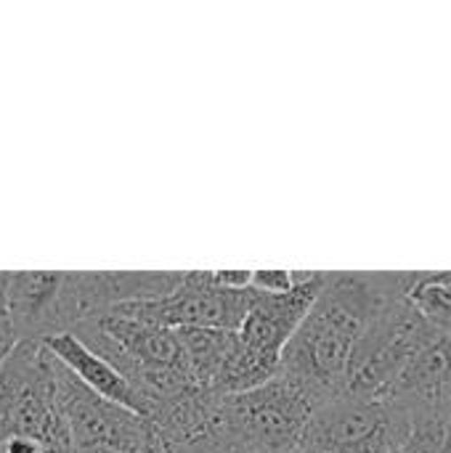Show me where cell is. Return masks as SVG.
Returning <instances> with one entry per match:
<instances>
[{
    "label": "cell",
    "instance_id": "cell-17",
    "mask_svg": "<svg viewBox=\"0 0 451 453\" xmlns=\"http://www.w3.org/2000/svg\"><path fill=\"white\" fill-rule=\"evenodd\" d=\"M447 438H449V451H451V414H449V419H447Z\"/></svg>",
    "mask_w": 451,
    "mask_h": 453
},
{
    "label": "cell",
    "instance_id": "cell-2",
    "mask_svg": "<svg viewBox=\"0 0 451 453\" xmlns=\"http://www.w3.org/2000/svg\"><path fill=\"white\" fill-rule=\"evenodd\" d=\"M319 406L308 388L279 374L250 393L223 398L221 427L253 453H295Z\"/></svg>",
    "mask_w": 451,
    "mask_h": 453
},
{
    "label": "cell",
    "instance_id": "cell-4",
    "mask_svg": "<svg viewBox=\"0 0 451 453\" xmlns=\"http://www.w3.org/2000/svg\"><path fill=\"white\" fill-rule=\"evenodd\" d=\"M415 417L391 401L338 395L322 403L300 449L311 453H401Z\"/></svg>",
    "mask_w": 451,
    "mask_h": 453
},
{
    "label": "cell",
    "instance_id": "cell-18",
    "mask_svg": "<svg viewBox=\"0 0 451 453\" xmlns=\"http://www.w3.org/2000/svg\"><path fill=\"white\" fill-rule=\"evenodd\" d=\"M0 401H3V380H0Z\"/></svg>",
    "mask_w": 451,
    "mask_h": 453
},
{
    "label": "cell",
    "instance_id": "cell-10",
    "mask_svg": "<svg viewBox=\"0 0 451 453\" xmlns=\"http://www.w3.org/2000/svg\"><path fill=\"white\" fill-rule=\"evenodd\" d=\"M96 324L138 364L149 366H170L189 372L186 353L181 345V337L175 329L149 324V321H136V319H122V316H101Z\"/></svg>",
    "mask_w": 451,
    "mask_h": 453
},
{
    "label": "cell",
    "instance_id": "cell-7",
    "mask_svg": "<svg viewBox=\"0 0 451 453\" xmlns=\"http://www.w3.org/2000/svg\"><path fill=\"white\" fill-rule=\"evenodd\" d=\"M383 401H391L409 411L423 414H451V337L439 334L399 377Z\"/></svg>",
    "mask_w": 451,
    "mask_h": 453
},
{
    "label": "cell",
    "instance_id": "cell-14",
    "mask_svg": "<svg viewBox=\"0 0 451 453\" xmlns=\"http://www.w3.org/2000/svg\"><path fill=\"white\" fill-rule=\"evenodd\" d=\"M5 281H8V273H0V369H3V364L11 358V353L16 350V345L21 342L19 334H16V329H13L11 313H8Z\"/></svg>",
    "mask_w": 451,
    "mask_h": 453
},
{
    "label": "cell",
    "instance_id": "cell-6",
    "mask_svg": "<svg viewBox=\"0 0 451 453\" xmlns=\"http://www.w3.org/2000/svg\"><path fill=\"white\" fill-rule=\"evenodd\" d=\"M322 271H314V276L303 284H298L287 295H266L253 289V305L247 311L245 324L239 326V337L258 353L282 358L287 342L308 316L311 305L316 303L322 287H324Z\"/></svg>",
    "mask_w": 451,
    "mask_h": 453
},
{
    "label": "cell",
    "instance_id": "cell-16",
    "mask_svg": "<svg viewBox=\"0 0 451 453\" xmlns=\"http://www.w3.org/2000/svg\"><path fill=\"white\" fill-rule=\"evenodd\" d=\"M74 453H117V451H109V449H77Z\"/></svg>",
    "mask_w": 451,
    "mask_h": 453
},
{
    "label": "cell",
    "instance_id": "cell-11",
    "mask_svg": "<svg viewBox=\"0 0 451 453\" xmlns=\"http://www.w3.org/2000/svg\"><path fill=\"white\" fill-rule=\"evenodd\" d=\"M175 332L186 353L189 374L199 388L218 395V385L229 364V356L234 350L237 332H223V329H175Z\"/></svg>",
    "mask_w": 451,
    "mask_h": 453
},
{
    "label": "cell",
    "instance_id": "cell-1",
    "mask_svg": "<svg viewBox=\"0 0 451 453\" xmlns=\"http://www.w3.org/2000/svg\"><path fill=\"white\" fill-rule=\"evenodd\" d=\"M415 273H327L308 316L282 353V374L322 403L346 393L354 350L372 319L409 295Z\"/></svg>",
    "mask_w": 451,
    "mask_h": 453
},
{
    "label": "cell",
    "instance_id": "cell-13",
    "mask_svg": "<svg viewBox=\"0 0 451 453\" xmlns=\"http://www.w3.org/2000/svg\"><path fill=\"white\" fill-rule=\"evenodd\" d=\"M175 453H253L247 446H242L239 441H234L223 427H221V422H218V427L210 433V435H205V438H199V441H194V443H189V446H183V449H178Z\"/></svg>",
    "mask_w": 451,
    "mask_h": 453
},
{
    "label": "cell",
    "instance_id": "cell-3",
    "mask_svg": "<svg viewBox=\"0 0 451 453\" xmlns=\"http://www.w3.org/2000/svg\"><path fill=\"white\" fill-rule=\"evenodd\" d=\"M439 337L415 311L409 295L391 300L364 329L346 382V395L383 401L412 361Z\"/></svg>",
    "mask_w": 451,
    "mask_h": 453
},
{
    "label": "cell",
    "instance_id": "cell-5",
    "mask_svg": "<svg viewBox=\"0 0 451 453\" xmlns=\"http://www.w3.org/2000/svg\"><path fill=\"white\" fill-rule=\"evenodd\" d=\"M253 305L250 289H226L215 281L213 271H186L181 287L162 297L146 303H128L112 316L159 324L167 329H223L239 332Z\"/></svg>",
    "mask_w": 451,
    "mask_h": 453
},
{
    "label": "cell",
    "instance_id": "cell-9",
    "mask_svg": "<svg viewBox=\"0 0 451 453\" xmlns=\"http://www.w3.org/2000/svg\"><path fill=\"white\" fill-rule=\"evenodd\" d=\"M43 345L96 395L146 417V406H144L141 395L133 390V385L112 364H106L101 356H96L90 348H85L74 334H69V332L53 334V337H45Z\"/></svg>",
    "mask_w": 451,
    "mask_h": 453
},
{
    "label": "cell",
    "instance_id": "cell-15",
    "mask_svg": "<svg viewBox=\"0 0 451 453\" xmlns=\"http://www.w3.org/2000/svg\"><path fill=\"white\" fill-rule=\"evenodd\" d=\"M213 276L226 289H250L253 287V271H213Z\"/></svg>",
    "mask_w": 451,
    "mask_h": 453
},
{
    "label": "cell",
    "instance_id": "cell-8",
    "mask_svg": "<svg viewBox=\"0 0 451 453\" xmlns=\"http://www.w3.org/2000/svg\"><path fill=\"white\" fill-rule=\"evenodd\" d=\"M61 271H16L8 273L5 300L19 340H45L51 334V316L61 292Z\"/></svg>",
    "mask_w": 451,
    "mask_h": 453
},
{
    "label": "cell",
    "instance_id": "cell-12",
    "mask_svg": "<svg viewBox=\"0 0 451 453\" xmlns=\"http://www.w3.org/2000/svg\"><path fill=\"white\" fill-rule=\"evenodd\" d=\"M409 303L439 334L451 337V271L415 273Z\"/></svg>",
    "mask_w": 451,
    "mask_h": 453
},
{
    "label": "cell",
    "instance_id": "cell-19",
    "mask_svg": "<svg viewBox=\"0 0 451 453\" xmlns=\"http://www.w3.org/2000/svg\"><path fill=\"white\" fill-rule=\"evenodd\" d=\"M295 453H311V451H306V449H298V451Z\"/></svg>",
    "mask_w": 451,
    "mask_h": 453
}]
</instances>
